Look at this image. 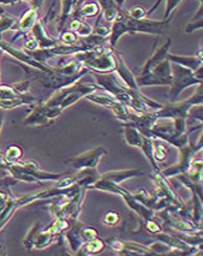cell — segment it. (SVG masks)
Masks as SVG:
<instances>
[{"label":"cell","instance_id":"14","mask_svg":"<svg viewBox=\"0 0 203 256\" xmlns=\"http://www.w3.org/2000/svg\"><path fill=\"white\" fill-rule=\"evenodd\" d=\"M144 176L142 168H131V170H117V171H108L106 174H101V177L110 180L117 184L124 183L125 180H131V178H137Z\"/></svg>","mask_w":203,"mask_h":256},{"label":"cell","instance_id":"16","mask_svg":"<svg viewBox=\"0 0 203 256\" xmlns=\"http://www.w3.org/2000/svg\"><path fill=\"white\" fill-rule=\"evenodd\" d=\"M38 14L40 12H38L36 10L30 8L22 17H20L18 22H17L16 29H14V30L17 32L14 38L17 36H20V35H26L28 32H30L32 28L38 20Z\"/></svg>","mask_w":203,"mask_h":256},{"label":"cell","instance_id":"17","mask_svg":"<svg viewBox=\"0 0 203 256\" xmlns=\"http://www.w3.org/2000/svg\"><path fill=\"white\" fill-rule=\"evenodd\" d=\"M88 189H95V190H101V192H111V194L119 195L122 196V198L130 192H128V190H125L124 188H122L120 184H117L114 183V182L106 180V178H102L101 176L95 183H92V186L88 188Z\"/></svg>","mask_w":203,"mask_h":256},{"label":"cell","instance_id":"6","mask_svg":"<svg viewBox=\"0 0 203 256\" xmlns=\"http://www.w3.org/2000/svg\"><path fill=\"white\" fill-rule=\"evenodd\" d=\"M108 153L106 148L104 147H95L92 150H89L80 156L70 158L66 160L68 164H70L74 168L83 170V168H98L101 159Z\"/></svg>","mask_w":203,"mask_h":256},{"label":"cell","instance_id":"9","mask_svg":"<svg viewBox=\"0 0 203 256\" xmlns=\"http://www.w3.org/2000/svg\"><path fill=\"white\" fill-rule=\"evenodd\" d=\"M114 59H116V71H117V76L120 78V81L126 86L128 88L132 89V90H140L137 87L136 77L131 72L129 68H128L126 62H124V58L122 56L120 53L114 50Z\"/></svg>","mask_w":203,"mask_h":256},{"label":"cell","instance_id":"48","mask_svg":"<svg viewBox=\"0 0 203 256\" xmlns=\"http://www.w3.org/2000/svg\"><path fill=\"white\" fill-rule=\"evenodd\" d=\"M114 2H117V5H118L119 8H123L125 2H126V0H114Z\"/></svg>","mask_w":203,"mask_h":256},{"label":"cell","instance_id":"45","mask_svg":"<svg viewBox=\"0 0 203 256\" xmlns=\"http://www.w3.org/2000/svg\"><path fill=\"white\" fill-rule=\"evenodd\" d=\"M30 6L34 10H36L38 12H40L44 6V0H30Z\"/></svg>","mask_w":203,"mask_h":256},{"label":"cell","instance_id":"32","mask_svg":"<svg viewBox=\"0 0 203 256\" xmlns=\"http://www.w3.org/2000/svg\"><path fill=\"white\" fill-rule=\"evenodd\" d=\"M148 249L150 250V252L153 255H155V254L167 255V252L171 250V246H167L166 243L161 242V240H158V242H155L153 244H150V246H148Z\"/></svg>","mask_w":203,"mask_h":256},{"label":"cell","instance_id":"22","mask_svg":"<svg viewBox=\"0 0 203 256\" xmlns=\"http://www.w3.org/2000/svg\"><path fill=\"white\" fill-rule=\"evenodd\" d=\"M98 6L100 10H102V17L107 22H113L122 10L114 0H98Z\"/></svg>","mask_w":203,"mask_h":256},{"label":"cell","instance_id":"12","mask_svg":"<svg viewBox=\"0 0 203 256\" xmlns=\"http://www.w3.org/2000/svg\"><path fill=\"white\" fill-rule=\"evenodd\" d=\"M172 46V38H168L167 41L164 44H161L159 48H156V50L148 58V60L144 62L143 65V69L141 74L148 72L152 69H154L158 64H160L161 62H164L165 59H167V54L170 53V48Z\"/></svg>","mask_w":203,"mask_h":256},{"label":"cell","instance_id":"25","mask_svg":"<svg viewBox=\"0 0 203 256\" xmlns=\"http://www.w3.org/2000/svg\"><path fill=\"white\" fill-rule=\"evenodd\" d=\"M68 30L74 32L78 38H86L92 34V26L88 23L83 22L82 20L71 18L70 23H68Z\"/></svg>","mask_w":203,"mask_h":256},{"label":"cell","instance_id":"13","mask_svg":"<svg viewBox=\"0 0 203 256\" xmlns=\"http://www.w3.org/2000/svg\"><path fill=\"white\" fill-rule=\"evenodd\" d=\"M32 36H34L36 38L38 44V48H52L54 47L58 41L56 38H50L48 34H47V30L44 29V20H38L36 23H35L34 26L30 30Z\"/></svg>","mask_w":203,"mask_h":256},{"label":"cell","instance_id":"49","mask_svg":"<svg viewBox=\"0 0 203 256\" xmlns=\"http://www.w3.org/2000/svg\"><path fill=\"white\" fill-rule=\"evenodd\" d=\"M2 14H5V10H4V8H2V6H0V16H2Z\"/></svg>","mask_w":203,"mask_h":256},{"label":"cell","instance_id":"33","mask_svg":"<svg viewBox=\"0 0 203 256\" xmlns=\"http://www.w3.org/2000/svg\"><path fill=\"white\" fill-rule=\"evenodd\" d=\"M203 87H202V83L201 84H197L195 93L192 94V96L189 98V99L185 100V102L190 106H195V105H202L203 102Z\"/></svg>","mask_w":203,"mask_h":256},{"label":"cell","instance_id":"38","mask_svg":"<svg viewBox=\"0 0 203 256\" xmlns=\"http://www.w3.org/2000/svg\"><path fill=\"white\" fill-rule=\"evenodd\" d=\"M78 36L70 30H62L60 32V41L64 44H74L78 41Z\"/></svg>","mask_w":203,"mask_h":256},{"label":"cell","instance_id":"23","mask_svg":"<svg viewBox=\"0 0 203 256\" xmlns=\"http://www.w3.org/2000/svg\"><path fill=\"white\" fill-rule=\"evenodd\" d=\"M124 126V140L126 144L131 147L141 148L142 144V134L136 129L135 126L130 124H123Z\"/></svg>","mask_w":203,"mask_h":256},{"label":"cell","instance_id":"41","mask_svg":"<svg viewBox=\"0 0 203 256\" xmlns=\"http://www.w3.org/2000/svg\"><path fill=\"white\" fill-rule=\"evenodd\" d=\"M203 26V20H190L186 26H185V32L191 34V32H195L200 29H202Z\"/></svg>","mask_w":203,"mask_h":256},{"label":"cell","instance_id":"47","mask_svg":"<svg viewBox=\"0 0 203 256\" xmlns=\"http://www.w3.org/2000/svg\"><path fill=\"white\" fill-rule=\"evenodd\" d=\"M4 120H5V111L2 108H0V134H2V125H4ZM0 152H2V150H0Z\"/></svg>","mask_w":203,"mask_h":256},{"label":"cell","instance_id":"43","mask_svg":"<svg viewBox=\"0 0 203 256\" xmlns=\"http://www.w3.org/2000/svg\"><path fill=\"white\" fill-rule=\"evenodd\" d=\"M38 48V44L36 38L34 36H30V38L26 36V42H24V50H35Z\"/></svg>","mask_w":203,"mask_h":256},{"label":"cell","instance_id":"5","mask_svg":"<svg viewBox=\"0 0 203 256\" xmlns=\"http://www.w3.org/2000/svg\"><path fill=\"white\" fill-rule=\"evenodd\" d=\"M88 72L89 69L83 68V69L80 70L78 74H76V75L68 76L56 72V71L52 69V71L48 74L41 71V77H38V81H40L41 84H42L46 89H54V90H58V89L70 87V86L74 84L76 82L80 81L82 77L86 75Z\"/></svg>","mask_w":203,"mask_h":256},{"label":"cell","instance_id":"1","mask_svg":"<svg viewBox=\"0 0 203 256\" xmlns=\"http://www.w3.org/2000/svg\"><path fill=\"white\" fill-rule=\"evenodd\" d=\"M171 20L172 18L166 20H149L148 17L142 20H135L132 17H130L126 11H124L122 8L119 11L118 16L113 20L111 34L108 36L110 46L112 48H116L118 41L125 34H149L159 36V35L165 32V29L168 28Z\"/></svg>","mask_w":203,"mask_h":256},{"label":"cell","instance_id":"10","mask_svg":"<svg viewBox=\"0 0 203 256\" xmlns=\"http://www.w3.org/2000/svg\"><path fill=\"white\" fill-rule=\"evenodd\" d=\"M167 59H168L170 62L180 65L185 69L195 71L200 66H202V50H200L196 56H179L174 54V53H168Z\"/></svg>","mask_w":203,"mask_h":256},{"label":"cell","instance_id":"31","mask_svg":"<svg viewBox=\"0 0 203 256\" xmlns=\"http://www.w3.org/2000/svg\"><path fill=\"white\" fill-rule=\"evenodd\" d=\"M41 230V224L40 222H35L34 225H32V228H30V231L28 232V234H26L24 240H23V243H24V246L26 250H32V246H34V240L35 238H36L38 231Z\"/></svg>","mask_w":203,"mask_h":256},{"label":"cell","instance_id":"26","mask_svg":"<svg viewBox=\"0 0 203 256\" xmlns=\"http://www.w3.org/2000/svg\"><path fill=\"white\" fill-rule=\"evenodd\" d=\"M136 83L138 88L150 87V86H167V83L164 81V80H161L158 76H155L154 74L150 72V71H149V72L141 74L140 76H137Z\"/></svg>","mask_w":203,"mask_h":256},{"label":"cell","instance_id":"34","mask_svg":"<svg viewBox=\"0 0 203 256\" xmlns=\"http://www.w3.org/2000/svg\"><path fill=\"white\" fill-rule=\"evenodd\" d=\"M104 224L107 226H116L120 222V214L117 210H108L105 216H104Z\"/></svg>","mask_w":203,"mask_h":256},{"label":"cell","instance_id":"29","mask_svg":"<svg viewBox=\"0 0 203 256\" xmlns=\"http://www.w3.org/2000/svg\"><path fill=\"white\" fill-rule=\"evenodd\" d=\"M154 142V159L156 162H165L168 156V150H167L165 142L161 141L159 138H153Z\"/></svg>","mask_w":203,"mask_h":256},{"label":"cell","instance_id":"42","mask_svg":"<svg viewBox=\"0 0 203 256\" xmlns=\"http://www.w3.org/2000/svg\"><path fill=\"white\" fill-rule=\"evenodd\" d=\"M146 228H147V231L152 232L153 234H159V232H162L161 231V225L159 224L158 222H155L154 219H150V220H146Z\"/></svg>","mask_w":203,"mask_h":256},{"label":"cell","instance_id":"2","mask_svg":"<svg viewBox=\"0 0 203 256\" xmlns=\"http://www.w3.org/2000/svg\"><path fill=\"white\" fill-rule=\"evenodd\" d=\"M171 71H172V80L170 83V92H168V99L171 102L177 101L178 96L180 95L186 88L191 87V86L201 84V80L196 78L194 75V71L185 68L180 66V65L173 64L171 62Z\"/></svg>","mask_w":203,"mask_h":256},{"label":"cell","instance_id":"35","mask_svg":"<svg viewBox=\"0 0 203 256\" xmlns=\"http://www.w3.org/2000/svg\"><path fill=\"white\" fill-rule=\"evenodd\" d=\"M183 2V0H166V8H165V14H164V20L172 18V14L174 12V10L179 6V4ZM202 2V0H198Z\"/></svg>","mask_w":203,"mask_h":256},{"label":"cell","instance_id":"30","mask_svg":"<svg viewBox=\"0 0 203 256\" xmlns=\"http://www.w3.org/2000/svg\"><path fill=\"white\" fill-rule=\"evenodd\" d=\"M2 156H4L5 159H6V162H8L10 164L18 162L23 158V150L22 147H20V146L12 144L6 148V150L2 153Z\"/></svg>","mask_w":203,"mask_h":256},{"label":"cell","instance_id":"24","mask_svg":"<svg viewBox=\"0 0 203 256\" xmlns=\"http://www.w3.org/2000/svg\"><path fill=\"white\" fill-rule=\"evenodd\" d=\"M86 99H88L89 101H92V102H94V104H98V105L108 107V108H111V110L114 108V106L119 102V101L116 100L114 96H113V95H111L110 93L96 94L94 92V93L86 95Z\"/></svg>","mask_w":203,"mask_h":256},{"label":"cell","instance_id":"39","mask_svg":"<svg viewBox=\"0 0 203 256\" xmlns=\"http://www.w3.org/2000/svg\"><path fill=\"white\" fill-rule=\"evenodd\" d=\"M32 80H26V81L18 82V83H14L11 84V87L14 88V90L18 94H26L28 93L29 87H30V83Z\"/></svg>","mask_w":203,"mask_h":256},{"label":"cell","instance_id":"27","mask_svg":"<svg viewBox=\"0 0 203 256\" xmlns=\"http://www.w3.org/2000/svg\"><path fill=\"white\" fill-rule=\"evenodd\" d=\"M56 234H53L52 231L46 230V231H38L36 238L34 240V246H32V249H36V250H42L46 249L47 246H50V244L53 243Z\"/></svg>","mask_w":203,"mask_h":256},{"label":"cell","instance_id":"18","mask_svg":"<svg viewBox=\"0 0 203 256\" xmlns=\"http://www.w3.org/2000/svg\"><path fill=\"white\" fill-rule=\"evenodd\" d=\"M83 0H60L62 2V11H60V17H59V24H58V32L64 30V26L66 24L68 20L70 18L71 14L80 5L83 4Z\"/></svg>","mask_w":203,"mask_h":256},{"label":"cell","instance_id":"7","mask_svg":"<svg viewBox=\"0 0 203 256\" xmlns=\"http://www.w3.org/2000/svg\"><path fill=\"white\" fill-rule=\"evenodd\" d=\"M0 50H2V52L8 53V56H14V58H16L17 60L23 62V64L28 65V66H30V68H34V69H36L38 71H42V72H48L50 71V66H47V65L41 64V62L34 60L32 56H29L28 54H26L24 50H20L18 48H16V47H14L12 44L5 42L4 40L0 41Z\"/></svg>","mask_w":203,"mask_h":256},{"label":"cell","instance_id":"8","mask_svg":"<svg viewBox=\"0 0 203 256\" xmlns=\"http://www.w3.org/2000/svg\"><path fill=\"white\" fill-rule=\"evenodd\" d=\"M190 105H188L184 101H170L166 105L161 106V108L155 111L156 118H165V119H176V118H186L188 112L190 110Z\"/></svg>","mask_w":203,"mask_h":256},{"label":"cell","instance_id":"20","mask_svg":"<svg viewBox=\"0 0 203 256\" xmlns=\"http://www.w3.org/2000/svg\"><path fill=\"white\" fill-rule=\"evenodd\" d=\"M98 12H100L98 4H96V2H86V4L80 5L71 16L74 20H80L84 18V17H95L98 16Z\"/></svg>","mask_w":203,"mask_h":256},{"label":"cell","instance_id":"40","mask_svg":"<svg viewBox=\"0 0 203 256\" xmlns=\"http://www.w3.org/2000/svg\"><path fill=\"white\" fill-rule=\"evenodd\" d=\"M8 165H10V162H6V159L0 152V178H6L11 176L10 171H8Z\"/></svg>","mask_w":203,"mask_h":256},{"label":"cell","instance_id":"19","mask_svg":"<svg viewBox=\"0 0 203 256\" xmlns=\"http://www.w3.org/2000/svg\"><path fill=\"white\" fill-rule=\"evenodd\" d=\"M106 243L105 240H100V238H92V240H86V242L80 246L78 252H76L77 255H95L100 254L104 249H105Z\"/></svg>","mask_w":203,"mask_h":256},{"label":"cell","instance_id":"11","mask_svg":"<svg viewBox=\"0 0 203 256\" xmlns=\"http://www.w3.org/2000/svg\"><path fill=\"white\" fill-rule=\"evenodd\" d=\"M83 228L84 226L74 219V225L66 230V240L70 246V249L74 250V252H78L80 246L86 242L84 234H83Z\"/></svg>","mask_w":203,"mask_h":256},{"label":"cell","instance_id":"3","mask_svg":"<svg viewBox=\"0 0 203 256\" xmlns=\"http://www.w3.org/2000/svg\"><path fill=\"white\" fill-rule=\"evenodd\" d=\"M202 150V135L200 136L198 142H197L196 146H194L189 141V144L184 147L179 148V162L176 164V165L171 166V168L164 170V171H160L159 174L162 176L164 178H170L174 177V176H179L186 174L188 168H189L191 162H192V158L195 156V154L198 150Z\"/></svg>","mask_w":203,"mask_h":256},{"label":"cell","instance_id":"44","mask_svg":"<svg viewBox=\"0 0 203 256\" xmlns=\"http://www.w3.org/2000/svg\"><path fill=\"white\" fill-rule=\"evenodd\" d=\"M83 234H84V237L86 240L98 237V228H83Z\"/></svg>","mask_w":203,"mask_h":256},{"label":"cell","instance_id":"4","mask_svg":"<svg viewBox=\"0 0 203 256\" xmlns=\"http://www.w3.org/2000/svg\"><path fill=\"white\" fill-rule=\"evenodd\" d=\"M30 113L26 116L23 123L32 126H48L56 118L60 117L62 111L59 107H50L46 104L36 102L32 105Z\"/></svg>","mask_w":203,"mask_h":256},{"label":"cell","instance_id":"15","mask_svg":"<svg viewBox=\"0 0 203 256\" xmlns=\"http://www.w3.org/2000/svg\"><path fill=\"white\" fill-rule=\"evenodd\" d=\"M36 102H38V99L36 96H34V95H30L28 93L18 94L17 96L11 98V99H0V108H2L4 111H8V110H14L20 106L34 105Z\"/></svg>","mask_w":203,"mask_h":256},{"label":"cell","instance_id":"21","mask_svg":"<svg viewBox=\"0 0 203 256\" xmlns=\"http://www.w3.org/2000/svg\"><path fill=\"white\" fill-rule=\"evenodd\" d=\"M140 150H142L143 154H144V156L147 158V160L150 164V166L153 168L155 174H159L160 172V168L159 166H158L156 162H155L154 159V142H153V138H148V136H143L142 135V144H141V148Z\"/></svg>","mask_w":203,"mask_h":256},{"label":"cell","instance_id":"37","mask_svg":"<svg viewBox=\"0 0 203 256\" xmlns=\"http://www.w3.org/2000/svg\"><path fill=\"white\" fill-rule=\"evenodd\" d=\"M128 14L135 20H142L147 17V10L141 5H136V6H132L128 11Z\"/></svg>","mask_w":203,"mask_h":256},{"label":"cell","instance_id":"50","mask_svg":"<svg viewBox=\"0 0 203 256\" xmlns=\"http://www.w3.org/2000/svg\"><path fill=\"white\" fill-rule=\"evenodd\" d=\"M22 2H30V0H22Z\"/></svg>","mask_w":203,"mask_h":256},{"label":"cell","instance_id":"46","mask_svg":"<svg viewBox=\"0 0 203 256\" xmlns=\"http://www.w3.org/2000/svg\"><path fill=\"white\" fill-rule=\"evenodd\" d=\"M161 2H162V0H156V2H155V4L153 5V6H152V8H149V10L147 11V17L150 16V14H153V12H155V10H156V8L160 6Z\"/></svg>","mask_w":203,"mask_h":256},{"label":"cell","instance_id":"36","mask_svg":"<svg viewBox=\"0 0 203 256\" xmlns=\"http://www.w3.org/2000/svg\"><path fill=\"white\" fill-rule=\"evenodd\" d=\"M12 198L10 192V188L8 186H2L0 188V213L4 210V208L6 207V204L10 201V198Z\"/></svg>","mask_w":203,"mask_h":256},{"label":"cell","instance_id":"28","mask_svg":"<svg viewBox=\"0 0 203 256\" xmlns=\"http://www.w3.org/2000/svg\"><path fill=\"white\" fill-rule=\"evenodd\" d=\"M17 22H18V20H17L16 17L11 16V14H8L6 12L2 14V16H0V41L2 40V36L5 32L11 30V29L14 30V29H16Z\"/></svg>","mask_w":203,"mask_h":256}]
</instances>
